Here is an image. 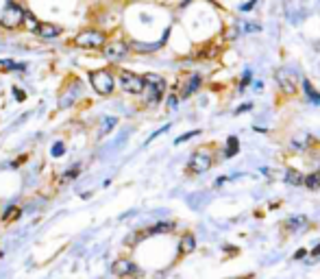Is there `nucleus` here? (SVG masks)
<instances>
[{"label":"nucleus","mask_w":320,"mask_h":279,"mask_svg":"<svg viewBox=\"0 0 320 279\" xmlns=\"http://www.w3.org/2000/svg\"><path fill=\"white\" fill-rule=\"evenodd\" d=\"M142 79H144V90H142L140 96H144V103H146L148 107L159 105L166 96V90H168L166 79L161 74H155V72L144 74Z\"/></svg>","instance_id":"obj_1"},{"label":"nucleus","mask_w":320,"mask_h":279,"mask_svg":"<svg viewBox=\"0 0 320 279\" xmlns=\"http://www.w3.org/2000/svg\"><path fill=\"white\" fill-rule=\"evenodd\" d=\"M87 79H89L92 90L98 94V96H111V94L116 92V76H113L111 70H107V68L92 70V72L87 74Z\"/></svg>","instance_id":"obj_2"},{"label":"nucleus","mask_w":320,"mask_h":279,"mask_svg":"<svg viewBox=\"0 0 320 279\" xmlns=\"http://www.w3.org/2000/svg\"><path fill=\"white\" fill-rule=\"evenodd\" d=\"M107 41V35L98 31V28H85V31L76 33L74 39H72V46L83 50H100Z\"/></svg>","instance_id":"obj_3"},{"label":"nucleus","mask_w":320,"mask_h":279,"mask_svg":"<svg viewBox=\"0 0 320 279\" xmlns=\"http://www.w3.org/2000/svg\"><path fill=\"white\" fill-rule=\"evenodd\" d=\"M24 13H26V9L20 2H7L4 9L0 11V26L7 31H17L24 24Z\"/></svg>","instance_id":"obj_4"},{"label":"nucleus","mask_w":320,"mask_h":279,"mask_svg":"<svg viewBox=\"0 0 320 279\" xmlns=\"http://www.w3.org/2000/svg\"><path fill=\"white\" fill-rule=\"evenodd\" d=\"M214 166V153L211 148H198V151L192 153L190 162H188V173L190 175H203Z\"/></svg>","instance_id":"obj_5"},{"label":"nucleus","mask_w":320,"mask_h":279,"mask_svg":"<svg viewBox=\"0 0 320 279\" xmlns=\"http://www.w3.org/2000/svg\"><path fill=\"white\" fill-rule=\"evenodd\" d=\"M118 87L124 94H131V96H140L144 90V79L142 74H135L131 70H120L118 72Z\"/></svg>","instance_id":"obj_6"},{"label":"nucleus","mask_w":320,"mask_h":279,"mask_svg":"<svg viewBox=\"0 0 320 279\" xmlns=\"http://www.w3.org/2000/svg\"><path fill=\"white\" fill-rule=\"evenodd\" d=\"M100 52L107 61H122V59L131 52V46L126 44L124 39H107L105 46L100 48Z\"/></svg>","instance_id":"obj_7"},{"label":"nucleus","mask_w":320,"mask_h":279,"mask_svg":"<svg viewBox=\"0 0 320 279\" xmlns=\"http://www.w3.org/2000/svg\"><path fill=\"white\" fill-rule=\"evenodd\" d=\"M277 85H279V90L286 94V96H294V94H299V79L294 72H290V70H277Z\"/></svg>","instance_id":"obj_8"},{"label":"nucleus","mask_w":320,"mask_h":279,"mask_svg":"<svg viewBox=\"0 0 320 279\" xmlns=\"http://www.w3.org/2000/svg\"><path fill=\"white\" fill-rule=\"evenodd\" d=\"M111 273H113L116 277H120V279H129V277H140V275H142V269H140V266H137L135 262H131V260L122 258V260H116V262H113Z\"/></svg>","instance_id":"obj_9"},{"label":"nucleus","mask_w":320,"mask_h":279,"mask_svg":"<svg viewBox=\"0 0 320 279\" xmlns=\"http://www.w3.org/2000/svg\"><path fill=\"white\" fill-rule=\"evenodd\" d=\"M310 218L305 216V214H294V216H290L288 221H283V229L288 231V234H301V231L310 229Z\"/></svg>","instance_id":"obj_10"},{"label":"nucleus","mask_w":320,"mask_h":279,"mask_svg":"<svg viewBox=\"0 0 320 279\" xmlns=\"http://www.w3.org/2000/svg\"><path fill=\"white\" fill-rule=\"evenodd\" d=\"M203 87V76L201 74H190L188 76V81L181 85V90H179V98L181 100H185V98H190L192 94H196L198 90Z\"/></svg>","instance_id":"obj_11"},{"label":"nucleus","mask_w":320,"mask_h":279,"mask_svg":"<svg viewBox=\"0 0 320 279\" xmlns=\"http://www.w3.org/2000/svg\"><path fill=\"white\" fill-rule=\"evenodd\" d=\"M61 33H63L61 26L52 24V22H39V26L35 28L33 35H37L41 39H57V37H61Z\"/></svg>","instance_id":"obj_12"},{"label":"nucleus","mask_w":320,"mask_h":279,"mask_svg":"<svg viewBox=\"0 0 320 279\" xmlns=\"http://www.w3.org/2000/svg\"><path fill=\"white\" fill-rule=\"evenodd\" d=\"M194 249H196L194 234H192V231H185V234L181 236V240H179V258H185V255L194 253Z\"/></svg>","instance_id":"obj_13"},{"label":"nucleus","mask_w":320,"mask_h":279,"mask_svg":"<svg viewBox=\"0 0 320 279\" xmlns=\"http://www.w3.org/2000/svg\"><path fill=\"white\" fill-rule=\"evenodd\" d=\"M174 227H177V225H174V223H170V221L157 223V225H153V227H148V229L140 231V238L144 240V238H148V236H157V234H170V231H174Z\"/></svg>","instance_id":"obj_14"},{"label":"nucleus","mask_w":320,"mask_h":279,"mask_svg":"<svg viewBox=\"0 0 320 279\" xmlns=\"http://www.w3.org/2000/svg\"><path fill=\"white\" fill-rule=\"evenodd\" d=\"M283 181L290 183V186H303L305 175L301 173V170H297V168H288V170H286V177H283Z\"/></svg>","instance_id":"obj_15"},{"label":"nucleus","mask_w":320,"mask_h":279,"mask_svg":"<svg viewBox=\"0 0 320 279\" xmlns=\"http://www.w3.org/2000/svg\"><path fill=\"white\" fill-rule=\"evenodd\" d=\"M303 92H305V96H307V100H310L312 105L320 107V92L312 85V81H307V79L303 81Z\"/></svg>","instance_id":"obj_16"},{"label":"nucleus","mask_w":320,"mask_h":279,"mask_svg":"<svg viewBox=\"0 0 320 279\" xmlns=\"http://www.w3.org/2000/svg\"><path fill=\"white\" fill-rule=\"evenodd\" d=\"M0 68H2V72H24L26 63H17L13 59H0Z\"/></svg>","instance_id":"obj_17"},{"label":"nucleus","mask_w":320,"mask_h":279,"mask_svg":"<svg viewBox=\"0 0 320 279\" xmlns=\"http://www.w3.org/2000/svg\"><path fill=\"white\" fill-rule=\"evenodd\" d=\"M312 142H314V138L310 133H301V135H297L290 144H292V148H299V151H305V148H310L312 146Z\"/></svg>","instance_id":"obj_18"},{"label":"nucleus","mask_w":320,"mask_h":279,"mask_svg":"<svg viewBox=\"0 0 320 279\" xmlns=\"http://www.w3.org/2000/svg\"><path fill=\"white\" fill-rule=\"evenodd\" d=\"M240 153V140L235 135H229L227 138V148H225V159H231Z\"/></svg>","instance_id":"obj_19"},{"label":"nucleus","mask_w":320,"mask_h":279,"mask_svg":"<svg viewBox=\"0 0 320 279\" xmlns=\"http://www.w3.org/2000/svg\"><path fill=\"white\" fill-rule=\"evenodd\" d=\"M303 186H305L307 190H320V170H314V173L305 175Z\"/></svg>","instance_id":"obj_20"},{"label":"nucleus","mask_w":320,"mask_h":279,"mask_svg":"<svg viewBox=\"0 0 320 279\" xmlns=\"http://www.w3.org/2000/svg\"><path fill=\"white\" fill-rule=\"evenodd\" d=\"M22 216V210L17 205H9L7 210L2 212V223H13V221H17V218Z\"/></svg>","instance_id":"obj_21"},{"label":"nucleus","mask_w":320,"mask_h":279,"mask_svg":"<svg viewBox=\"0 0 320 279\" xmlns=\"http://www.w3.org/2000/svg\"><path fill=\"white\" fill-rule=\"evenodd\" d=\"M118 124V118H113V116H109V118H105V120H102V124H100V131H98V138H105L107 133L111 131L113 127H116Z\"/></svg>","instance_id":"obj_22"},{"label":"nucleus","mask_w":320,"mask_h":279,"mask_svg":"<svg viewBox=\"0 0 320 279\" xmlns=\"http://www.w3.org/2000/svg\"><path fill=\"white\" fill-rule=\"evenodd\" d=\"M22 26H26L31 33H35V28L39 26V20L31 13V11H26V13H24V24H22Z\"/></svg>","instance_id":"obj_23"},{"label":"nucleus","mask_w":320,"mask_h":279,"mask_svg":"<svg viewBox=\"0 0 320 279\" xmlns=\"http://www.w3.org/2000/svg\"><path fill=\"white\" fill-rule=\"evenodd\" d=\"M196 135H201V129H194V131H188V133H183V135H179L177 140H174V144H183V142H188V140H192V138H196Z\"/></svg>","instance_id":"obj_24"},{"label":"nucleus","mask_w":320,"mask_h":279,"mask_svg":"<svg viewBox=\"0 0 320 279\" xmlns=\"http://www.w3.org/2000/svg\"><path fill=\"white\" fill-rule=\"evenodd\" d=\"M78 173H81V166H72V168H68V170H65V173H63V181H70V179H76V177H78Z\"/></svg>","instance_id":"obj_25"},{"label":"nucleus","mask_w":320,"mask_h":279,"mask_svg":"<svg viewBox=\"0 0 320 279\" xmlns=\"http://www.w3.org/2000/svg\"><path fill=\"white\" fill-rule=\"evenodd\" d=\"M63 153H65V144H63V142H55L52 148H50V155L52 157H61Z\"/></svg>","instance_id":"obj_26"},{"label":"nucleus","mask_w":320,"mask_h":279,"mask_svg":"<svg viewBox=\"0 0 320 279\" xmlns=\"http://www.w3.org/2000/svg\"><path fill=\"white\" fill-rule=\"evenodd\" d=\"M11 92H13V98L17 100V103H22V100H26V92H24L22 87L13 85V87H11Z\"/></svg>","instance_id":"obj_27"},{"label":"nucleus","mask_w":320,"mask_h":279,"mask_svg":"<svg viewBox=\"0 0 320 279\" xmlns=\"http://www.w3.org/2000/svg\"><path fill=\"white\" fill-rule=\"evenodd\" d=\"M251 109H253V103H244V105H240L238 109L233 111V114H235V116H240V114H246V111H251Z\"/></svg>","instance_id":"obj_28"},{"label":"nucleus","mask_w":320,"mask_h":279,"mask_svg":"<svg viewBox=\"0 0 320 279\" xmlns=\"http://www.w3.org/2000/svg\"><path fill=\"white\" fill-rule=\"evenodd\" d=\"M179 96H177V94H170V96H168V107H170V109H177V107H179Z\"/></svg>","instance_id":"obj_29"},{"label":"nucleus","mask_w":320,"mask_h":279,"mask_svg":"<svg viewBox=\"0 0 320 279\" xmlns=\"http://www.w3.org/2000/svg\"><path fill=\"white\" fill-rule=\"evenodd\" d=\"M249 83H251V72H249V70H246V72H244V76H242V81H240V87H238V90L242 92L244 87L249 85Z\"/></svg>","instance_id":"obj_30"},{"label":"nucleus","mask_w":320,"mask_h":279,"mask_svg":"<svg viewBox=\"0 0 320 279\" xmlns=\"http://www.w3.org/2000/svg\"><path fill=\"white\" fill-rule=\"evenodd\" d=\"M168 129H170V124H164V127H161V129H159V131H155V133H153V135H150V138H148L146 142H153V140L157 138V135H161V133H166V131H168Z\"/></svg>","instance_id":"obj_31"},{"label":"nucleus","mask_w":320,"mask_h":279,"mask_svg":"<svg viewBox=\"0 0 320 279\" xmlns=\"http://www.w3.org/2000/svg\"><path fill=\"white\" fill-rule=\"evenodd\" d=\"M303 258H307V249H299V251L294 253V260H303Z\"/></svg>","instance_id":"obj_32"},{"label":"nucleus","mask_w":320,"mask_h":279,"mask_svg":"<svg viewBox=\"0 0 320 279\" xmlns=\"http://www.w3.org/2000/svg\"><path fill=\"white\" fill-rule=\"evenodd\" d=\"M259 2V0H251V2H246V4H242V7H240V9H242V11H251L253 7H255V4Z\"/></svg>","instance_id":"obj_33"},{"label":"nucleus","mask_w":320,"mask_h":279,"mask_svg":"<svg viewBox=\"0 0 320 279\" xmlns=\"http://www.w3.org/2000/svg\"><path fill=\"white\" fill-rule=\"evenodd\" d=\"M310 255H312V258H318V255H320V245H316V247H314L312 251H310Z\"/></svg>","instance_id":"obj_34"},{"label":"nucleus","mask_w":320,"mask_h":279,"mask_svg":"<svg viewBox=\"0 0 320 279\" xmlns=\"http://www.w3.org/2000/svg\"><path fill=\"white\" fill-rule=\"evenodd\" d=\"M24 162H26V155H22L20 159H15V162L11 164V166H13V168H17V166H20V164H24Z\"/></svg>","instance_id":"obj_35"},{"label":"nucleus","mask_w":320,"mask_h":279,"mask_svg":"<svg viewBox=\"0 0 320 279\" xmlns=\"http://www.w3.org/2000/svg\"><path fill=\"white\" fill-rule=\"evenodd\" d=\"M246 31H262L259 24H246Z\"/></svg>","instance_id":"obj_36"},{"label":"nucleus","mask_w":320,"mask_h":279,"mask_svg":"<svg viewBox=\"0 0 320 279\" xmlns=\"http://www.w3.org/2000/svg\"><path fill=\"white\" fill-rule=\"evenodd\" d=\"M238 279H251V275H246V277H238Z\"/></svg>","instance_id":"obj_37"},{"label":"nucleus","mask_w":320,"mask_h":279,"mask_svg":"<svg viewBox=\"0 0 320 279\" xmlns=\"http://www.w3.org/2000/svg\"><path fill=\"white\" fill-rule=\"evenodd\" d=\"M7 2H15V0H7Z\"/></svg>","instance_id":"obj_38"}]
</instances>
